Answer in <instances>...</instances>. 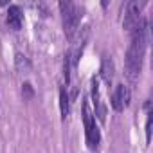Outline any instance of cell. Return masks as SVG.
I'll return each mask as SVG.
<instances>
[{"mask_svg":"<svg viewBox=\"0 0 153 153\" xmlns=\"http://www.w3.org/2000/svg\"><path fill=\"white\" fill-rule=\"evenodd\" d=\"M146 20L140 18L139 25L135 27V31L131 33V43L128 47V52H126V76L135 81L137 76L140 74V68H142V59H144V52H146Z\"/></svg>","mask_w":153,"mask_h":153,"instance_id":"cell-1","label":"cell"},{"mask_svg":"<svg viewBox=\"0 0 153 153\" xmlns=\"http://www.w3.org/2000/svg\"><path fill=\"white\" fill-rule=\"evenodd\" d=\"M59 11H61V18H63V29H65V34L72 40L74 34L78 33L79 29V24H81V18H83V11L78 4L74 2H68V0H63L59 2Z\"/></svg>","mask_w":153,"mask_h":153,"instance_id":"cell-2","label":"cell"},{"mask_svg":"<svg viewBox=\"0 0 153 153\" xmlns=\"http://www.w3.org/2000/svg\"><path fill=\"white\" fill-rule=\"evenodd\" d=\"M140 22V4L139 2H128L124 6V20H123V27L131 34L135 31V27Z\"/></svg>","mask_w":153,"mask_h":153,"instance_id":"cell-3","label":"cell"},{"mask_svg":"<svg viewBox=\"0 0 153 153\" xmlns=\"http://www.w3.org/2000/svg\"><path fill=\"white\" fill-rule=\"evenodd\" d=\"M130 99H131V94H130V88L126 87V85H117L115 87V90H114V94H112V97H110V101H112V108L115 110V112H123L128 105H130Z\"/></svg>","mask_w":153,"mask_h":153,"instance_id":"cell-4","label":"cell"},{"mask_svg":"<svg viewBox=\"0 0 153 153\" xmlns=\"http://www.w3.org/2000/svg\"><path fill=\"white\" fill-rule=\"evenodd\" d=\"M92 99H94V108H96L94 115H97V119H99L101 123H105V121H106V106H105V103L101 101L99 81H97L96 78L92 79Z\"/></svg>","mask_w":153,"mask_h":153,"instance_id":"cell-5","label":"cell"},{"mask_svg":"<svg viewBox=\"0 0 153 153\" xmlns=\"http://www.w3.org/2000/svg\"><path fill=\"white\" fill-rule=\"evenodd\" d=\"M22 24H24V13L18 6H9L7 9V25L15 31L22 29Z\"/></svg>","mask_w":153,"mask_h":153,"instance_id":"cell-6","label":"cell"},{"mask_svg":"<svg viewBox=\"0 0 153 153\" xmlns=\"http://www.w3.org/2000/svg\"><path fill=\"white\" fill-rule=\"evenodd\" d=\"M85 139H87V146H88L92 151H96L97 146H99V140H101V133H99V128H97L96 123H94L92 126L85 128Z\"/></svg>","mask_w":153,"mask_h":153,"instance_id":"cell-7","label":"cell"},{"mask_svg":"<svg viewBox=\"0 0 153 153\" xmlns=\"http://www.w3.org/2000/svg\"><path fill=\"white\" fill-rule=\"evenodd\" d=\"M101 78L106 81V85H110L114 79V61L108 56H105L101 61Z\"/></svg>","mask_w":153,"mask_h":153,"instance_id":"cell-8","label":"cell"},{"mask_svg":"<svg viewBox=\"0 0 153 153\" xmlns=\"http://www.w3.org/2000/svg\"><path fill=\"white\" fill-rule=\"evenodd\" d=\"M59 110H61V119H67L68 110H70V97L65 88L59 90Z\"/></svg>","mask_w":153,"mask_h":153,"instance_id":"cell-9","label":"cell"},{"mask_svg":"<svg viewBox=\"0 0 153 153\" xmlns=\"http://www.w3.org/2000/svg\"><path fill=\"white\" fill-rule=\"evenodd\" d=\"M16 67H18V70H22V72L31 70V63H29L27 58L22 56V54H16Z\"/></svg>","mask_w":153,"mask_h":153,"instance_id":"cell-10","label":"cell"},{"mask_svg":"<svg viewBox=\"0 0 153 153\" xmlns=\"http://www.w3.org/2000/svg\"><path fill=\"white\" fill-rule=\"evenodd\" d=\"M151 126H153V114L148 112V121H146V142L148 144L151 140Z\"/></svg>","mask_w":153,"mask_h":153,"instance_id":"cell-11","label":"cell"},{"mask_svg":"<svg viewBox=\"0 0 153 153\" xmlns=\"http://www.w3.org/2000/svg\"><path fill=\"white\" fill-rule=\"evenodd\" d=\"M22 92H24V96H25L27 99H31V97L34 96V90H33L31 83H24V88H22Z\"/></svg>","mask_w":153,"mask_h":153,"instance_id":"cell-12","label":"cell"}]
</instances>
